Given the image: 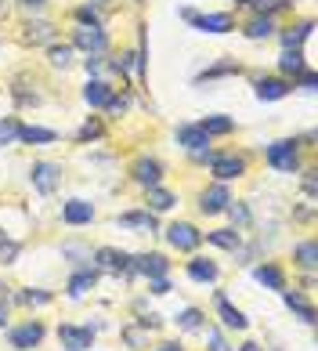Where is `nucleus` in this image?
I'll return each instance as SVG.
<instances>
[{"mask_svg":"<svg viewBox=\"0 0 318 351\" xmlns=\"http://www.w3.org/2000/svg\"><path fill=\"white\" fill-rule=\"evenodd\" d=\"M264 163L278 174H297L300 171V141L297 138H278L264 149Z\"/></svg>","mask_w":318,"mask_h":351,"instance_id":"obj_2","label":"nucleus"},{"mask_svg":"<svg viewBox=\"0 0 318 351\" xmlns=\"http://www.w3.org/2000/svg\"><path fill=\"white\" fill-rule=\"evenodd\" d=\"M293 84H300L304 90H308V95H315V90H318V76H315V69L308 66V69H300V73H297V80H293Z\"/></svg>","mask_w":318,"mask_h":351,"instance_id":"obj_47","label":"nucleus"},{"mask_svg":"<svg viewBox=\"0 0 318 351\" xmlns=\"http://www.w3.org/2000/svg\"><path fill=\"white\" fill-rule=\"evenodd\" d=\"M243 33L249 36V40H271L275 36V19L271 15H254L243 25Z\"/></svg>","mask_w":318,"mask_h":351,"instance_id":"obj_32","label":"nucleus"},{"mask_svg":"<svg viewBox=\"0 0 318 351\" xmlns=\"http://www.w3.org/2000/svg\"><path fill=\"white\" fill-rule=\"evenodd\" d=\"M112 95H116V87L109 80H101V76H90V80L84 84V101H87L90 109H105Z\"/></svg>","mask_w":318,"mask_h":351,"instance_id":"obj_23","label":"nucleus"},{"mask_svg":"<svg viewBox=\"0 0 318 351\" xmlns=\"http://www.w3.org/2000/svg\"><path fill=\"white\" fill-rule=\"evenodd\" d=\"M156 351H184L181 341H163V344H156Z\"/></svg>","mask_w":318,"mask_h":351,"instance_id":"obj_53","label":"nucleus"},{"mask_svg":"<svg viewBox=\"0 0 318 351\" xmlns=\"http://www.w3.org/2000/svg\"><path fill=\"white\" fill-rule=\"evenodd\" d=\"M315 174H318L315 167H304V174H300V189H304V196H308V203H315V196H318V178Z\"/></svg>","mask_w":318,"mask_h":351,"instance_id":"obj_44","label":"nucleus"},{"mask_svg":"<svg viewBox=\"0 0 318 351\" xmlns=\"http://www.w3.org/2000/svg\"><path fill=\"white\" fill-rule=\"evenodd\" d=\"M174 322H178L181 333H203L206 311H203V308H184V311H178V315H174Z\"/></svg>","mask_w":318,"mask_h":351,"instance_id":"obj_31","label":"nucleus"},{"mask_svg":"<svg viewBox=\"0 0 318 351\" xmlns=\"http://www.w3.org/2000/svg\"><path fill=\"white\" fill-rule=\"evenodd\" d=\"M76 22L80 25H101V15L95 4H84V8H76Z\"/></svg>","mask_w":318,"mask_h":351,"instance_id":"obj_45","label":"nucleus"},{"mask_svg":"<svg viewBox=\"0 0 318 351\" xmlns=\"http://www.w3.org/2000/svg\"><path fill=\"white\" fill-rule=\"evenodd\" d=\"M98 279H101V271H98L95 265H90V268H73L69 282H65V293H69L73 301H80V297H87L90 290H95Z\"/></svg>","mask_w":318,"mask_h":351,"instance_id":"obj_17","label":"nucleus"},{"mask_svg":"<svg viewBox=\"0 0 318 351\" xmlns=\"http://www.w3.org/2000/svg\"><path fill=\"white\" fill-rule=\"evenodd\" d=\"M238 351H264V344H257V341H246V344L238 348Z\"/></svg>","mask_w":318,"mask_h":351,"instance_id":"obj_56","label":"nucleus"},{"mask_svg":"<svg viewBox=\"0 0 318 351\" xmlns=\"http://www.w3.org/2000/svg\"><path fill=\"white\" fill-rule=\"evenodd\" d=\"M203 333H206V351H235L221 326H203Z\"/></svg>","mask_w":318,"mask_h":351,"instance_id":"obj_42","label":"nucleus"},{"mask_svg":"<svg viewBox=\"0 0 318 351\" xmlns=\"http://www.w3.org/2000/svg\"><path fill=\"white\" fill-rule=\"evenodd\" d=\"M163 236H167V246L178 254H195L199 246H203V232H199L192 221H174V225L163 228Z\"/></svg>","mask_w":318,"mask_h":351,"instance_id":"obj_4","label":"nucleus"},{"mask_svg":"<svg viewBox=\"0 0 318 351\" xmlns=\"http://www.w3.org/2000/svg\"><path fill=\"white\" fill-rule=\"evenodd\" d=\"M311 217H315V203H308V206H293V221H304V225H308Z\"/></svg>","mask_w":318,"mask_h":351,"instance_id":"obj_51","label":"nucleus"},{"mask_svg":"<svg viewBox=\"0 0 318 351\" xmlns=\"http://www.w3.org/2000/svg\"><path fill=\"white\" fill-rule=\"evenodd\" d=\"M73 47L84 51V55H105V51H109V36H105L101 25H76Z\"/></svg>","mask_w":318,"mask_h":351,"instance_id":"obj_8","label":"nucleus"},{"mask_svg":"<svg viewBox=\"0 0 318 351\" xmlns=\"http://www.w3.org/2000/svg\"><path fill=\"white\" fill-rule=\"evenodd\" d=\"M19 4H22L25 11H40V8H44V4H47V0H19Z\"/></svg>","mask_w":318,"mask_h":351,"instance_id":"obj_54","label":"nucleus"},{"mask_svg":"<svg viewBox=\"0 0 318 351\" xmlns=\"http://www.w3.org/2000/svg\"><path fill=\"white\" fill-rule=\"evenodd\" d=\"M174 141L184 149V152H195V149H210V134L203 131L199 123H178L174 131Z\"/></svg>","mask_w":318,"mask_h":351,"instance_id":"obj_21","label":"nucleus"},{"mask_svg":"<svg viewBox=\"0 0 318 351\" xmlns=\"http://www.w3.org/2000/svg\"><path fill=\"white\" fill-rule=\"evenodd\" d=\"M203 243H210V246H217V250H228V254H235L238 246H243V232L238 228H214V232H203Z\"/></svg>","mask_w":318,"mask_h":351,"instance_id":"obj_26","label":"nucleus"},{"mask_svg":"<svg viewBox=\"0 0 318 351\" xmlns=\"http://www.w3.org/2000/svg\"><path fill=\"white\" fill-rule=\"evenodd\" d=\"M249 171V160L243 152H214V160H210V174H214V181H238V178H246Z\"/></svg>","mask_w":318,"mask_h":351,"instance_id":"obj_5","label":"nucleus"},{"mask_svg":"<svg viewBox=\"0 0 318 351\" xmlns=\"http://www.w3.org/2000/svg\"><path fill=\"white\" fill-rule=\"evenodd\" d=\"M8 293H11V290L4 286V279H0V301H8Z\"/></svg>","mask_w":318,"mask_h":351,"instance_id":"obj_57","label":"nucleus"},{"mask_svg":"<svg viewBox=\"0 0 318 351\" xmlns=\"http://www.w3.org/2000/svg\"><path fill=\"white\" fill-rule=\"evenodd\" d=\"M19 254H22V243H19V239H8L4 232H0V268L15 265Z\"/></svg>","mask_w":318,"mask_h":351,"instance_id":"obj_40","label":"nucleus"},{"mask_svg":"<svg viewBox=\"0 0 318 351\" xmlns=\"http://www.w3.org/2000/svg\"><path fill=\"white\" fill-rule=\"evenodd\" d=\"M199 127H203L210 138H228V134H235V120H232V116H224V112L203 116V120H199Z\"/></svg>","mask_w":318,"mask_h":351,"instance_id":"obj_29","label":"nucleus"},{"mask_svg":"<svg viewBox=\"0 0 318 351\" xmlns=\"http://www.w3.org/2000/svg\"><path fill=\"white\" fill-rule=\"evenodd\" d=\"M289 90H293V84H289L286 76H260V80L254 84V95L260 101H282Z\"/></svg>","mask_w":318,"mask_h":351,"instance_id":"obj_19","label":"nucleus"},{"mask_svg":"<svg viewBox=\"0 0 318 351\" xmlns=\"http://www.w3.org/2000/svg\"><path fill=\"white\" fill-rule=\"evenodd\" d=\"M90 265H95L98 271H105V276H123L127 282L138 276L134 271V254H127V250H116V246H98L95 257H90Z\"/></svg>","mask_w":318,"mask_h":351,"instance_id":"obj_1","label":"nucleus"},{"mask_svg":"<svg viewBox=\"0 0 318 351\" xmlns=\"http://www.w3.org/2000/svg\"><path fill=\"white\" fill-rule=\"evenodd\" d=\"M293 268L297 271H315L318 268V261H315V239L293 243Z\"/></svg>","mask_w":318,"mask_h":351,"instance_id":"obj_34","label":"nucleus"},{"mask_svg":"<svg viewBox=\"0 0 318 351\" xmlns=\"http://www.w3.org/2000/svg\"><path fill=\"white\" fill-rule=\"evenodd\" d=\"M47 337V326L40 319H25V322H15V326H8V348L11 351H33L44 344Z\"/></svg>","mask_w":318,"mask_h":351,"instance_id":"obj_3","label":"nucleus"},{"mask_svg":"<svg viewBox=\"0 0 318 351\" xmlns=\"http://www.w3.org/2000/svg\"><path fill=\"white\" fill-rule=\"evenodd\" d=\"M105 138V123L98 120V116H90V120H84V127L76 131V145H90V141Z\"/></svg>","mask_w":318,"mask_h":351,"instance_id":"obj_39","label":"nucleus"},{"mask_svg":"<svg viewBox=\"0 0 318 351\" xmlns=\"http://www.w3.org/2000/svg\"><path fill=\"white\" fill-rule=\"evenodd\" d=\"M178 206V192L174 189H167V185H152V189H145V210H152V214H167V210H174Z\"/></svg>","mask_w":318,"mask_h":351,"instance_id":"obj_22","label":"nucleus"},{"mask_svg":"<svg viewBox=\"0 0 318 351\" xmlns=\"http://www.w3.org/2000/svg\"><path fill=\"white\" fill-rule=\"evenodd\" d=\"M90 4H95V8H105V4H109V0H90Z\"/></svg>","mask_w":318,"mask_h":351,"instance_id":"obj_59","label":"nucleus"},{"mask_svg":"<svg viewBox=\"0 0 318 351\" xmlns=\"http://www.w3.org/2000/svg\"><path fill=\"white\" fill-rule=\"evenodd\" d=\"M214 308H217V319H221V326H224V330H235V333H246V330H249L246 311H243V308H235V304L228 301V293H224V290H214Z\"/></svg>","mask_w":318,"mask_h":351,"instance_id":"obj_9","label":"nucleus"},{"mask_svg":"<svg viewBox=\"0 0 318 351\" xmlns=\"http://www.w3.org/2000/svg\"><path fill=\"white\" fill-rule=\"evenodd\" d=\"M289 4H293V0H249L246 8H254V15H271L275 19V11H282Z\"/></svg>","mask_w":318,"mask_h":351,"instance_id":"obj_43","label":"nucleus"},{"mask_svg":"<svg viewBox=\"0 0 318 351\" xmlns=\"http://www.w3.org/2000/svg\"><path fill=\"white\" fill-rule=\"evenodd\" d=\"M311 33H315V22H300V25H293V29L278 33V40H282V47H304Z\"/></svg>","mask_w":318,"mask_h":351,"instance_id":"obj_35","label":"nucleus"},{"mask_svg":"<svg viewBox=\"0 0 318 351\" xmlns=\"http://www.w3.org/2000/svg\"><path fill=\"white\" fill-rule=\"evenodd\" d=\"M141 330H149V333H156L159 326H163V315H159V311H141V315L134 319Z\"/></svg>","mask_w":318,"mask_h":351,"instance_id":"obj_46","label":"nucleus"},{"mask_svg":"<svg viewBox=\"0 0 318 351\" xmlns=\"http://www.w3.org/2000/svg\"><path fill=\"white\" fill-rule=\"evenodd\" d=\"M297 141H300V145H308V149H311V145H315V131H304Z\"/></svg>","mask_w":318,"mask_h":351,"instance_id":"obj_55","label":"nucleus"},{"mask_svg":"<svg viewBox=\"0 0 318 351\" xmlns=\"http://www.w3.org/2000/svg\"><path fill=\"white\" fill-rule=\"evenodd\" d=\"M224 214L232 217V228H238V232H246L249 225H254V210H249V203H243V199H232Z\"/></svg>","mask_w":318,"mask_h":351,"instance_id":"obj_36","label":"nucleus"},{"mask_svg":"<svg viewBox=\"0 0 318 351\" xmlns=\"http://www.w3.org/2000/svg\"><path fill=\"white\" fill-rule=\"evenodd\" d=\"M282 301H286V308H289V311H293V315L304 322V326H315V322H318L315 304H311L300 290H289V286H286V290H282Z\"/></svg>","mask_w":318,"mask_h":351,"instance_id":"obj_20","label":"nucleus"},{"mask_svg":"<svg viewBox=\"0 0 318 351\" xmlns=\"http://www.w3.org/2000/svg\"><path fill=\"white\" fill-rule=\"evenodd\" d=\"M84 69H87V76H98L105 69V55H87L84 58Z\"/></svg>","mask_w":318,"mask_h":351,"instance_id":"obj_49","label":"nucleus"},{"mask_svg":"<svg viewBox=\"0 0 318 351\" xmlns=\"http://www.w3.org/2000/svg\"><path fill=\"white\" fill-rule=\"evenodd\" d=\"M134 271L145 279H159V276H170V261L159 250H145V254H134Z\"/></svg>","mask_w":318,"mask_h":351,"instance_id":"obj_16","label":"nucleus"},{"mask_svg":"<svg viewBox=\"0 0 318 351\" xmlns=\"http://www.w3.org/2000/svg\"><path fill=\"white\" fill-rule=\"evenodd\" d=\"M300 69H308V55H304V47H282V55H278V73L293 84Z\"/></svg>","mask_w":318,"mask_h":351,"instance_id":"obj_25","label":"nucleus"},{"mask_svg":"<svg viewBox=\"0 0 318 351\" xmlns=\"http://www.w3.org/2000/svg\"><path fill=\"white\" fill-rule=\"evenodd\" d=\"M254 279L264 286V290H271V293H282L286 286H289L282 265H275V261H260V265H254Z\"/></svg>","mask_w":318,"mask_h":351,"instance_id":"obj_18","label":"nucleus"},{"mask_svg":"<svg viewBox=\"0 0 318 351\" xmlns=\"http://www.w3.org/2000/svg\"><path fill=\"white\" fill-rule=\"evenodd\" d=\"M184 276H188L192 282H199V286H206V282H217L221 279V265L214 261V257L192 254L188 261H184Z\"/></svg>","mask_w":318,"mask_h":351,"instance_id":"obj_13","label":"nucleus"},{"mask_svg":"<svg viewBox=\"0 0 318 351\" xmlns=\"http://www.w3.org/2000/svg\"><path fill=\"white\" fill-rule=\"evenodd\" d=\"M116 228L134 232V236H156V232H159V217L152 210H145V206H138V210H123V214H119Z\"/></svg>","mask_w":318,"mask_h":351,"instance_id":"obj_7","label":"nucleus"},{"mask_svg":"<svg viewBox=\"0 0 318 351\" xmlns=\"http://www.w3.org/2000/svg\"><path fill=\"white\" fill-rule=\"evenodd\" d=\"M98 217V210H95V203L90 199H69V203H62V225H69V228H84V225H90V221Z\"/></svg>","mask_w":318,"mask_h":351,"instance_id":"obj_14","label":"nucleus"},{"mask_svg":"<svg viewBox=\"0 0 318 351\" xmlns=\"http://www.w3.org/2000/svg\"><path fill=\"white\" fill-rule=\"evenodd\" d=\"M119 337H123V344H127L130 351H145V348H149V330H141L138 322L123 326V330H119Z\"/></svg>","mask_w":318,"mask_h":351,"instance_id":"obj_38","label":"nucleus"},{"mask_svg":"<svg viewBox=\"0 0 318 351\" xmlns=\"http://www.w3.org/2000/svg\"><path fill=\"white\" fill-rule=\"evenodd\" d=\"M149 293H156V297H163V293H170V276H159V279H149Z\"/></svg>","mask_w":318,"mask_h":351,"instance_id":"obj_50","label":"nucleus"},{"mask_svg":"<svg viewBox=\"0 0 318 351\" xmlns=\"http://www.w3.org/2000/svg\"><path fill=\"white\" fill-rule=\"evenodd\" d=\"M29 185L40 192V196H55L58 185H62V167L51 163V160H36L29 167Z\"/></svg>","mask_w":318,"mask_h":351,"instance_id":"obj_6","label":"nucleus"},{"mask_svg":"<svg viewBox=\"0 0 318 351\" xmlns=\"http://www.w3.org/2000/svg\"><path fill=\"white\" fill-rule=\"evenodd\" d=\"M58 341L65 351H87L95 344V326H76V322H58Z\"/></svg>","mask_w":318,"mask_h":351,"instance_id":"obj_12","label":"nucleus"},{"mask_svg":"<svg viewBox=\"0 0 318 351\" xmlns=\"http://www.w3.org/2000/svg\"><path fill=\"white\" fill-rule=\"evenodd\" d=\"M238 73H243V66H238L235 58H221L217 66H210L206 73H199L195 84H214V80H221V76H238Z\"/></svg>","mask_w":318,"mask_h":351,"instance_id":"obj_33","label":"nucleus"},{"mask_svg":"<svg viewBox=\"0 0 318 351\" xmlns=\"http://www.w3.org/2000/svg\"><path fill=\"white\" fill-rule=\"evenodd\" d=\"M228 203H232V189L224 185V181H214L210 189L199 192V214H206V217H217L228 210Z\"/></svg>","mask_w":318,"mask_h":351,"instance_id":"obj_10","label":"nucleus"},{"mask_svg":"<svg viewBox=\"0 0 318 351\" xmlns=\"http://www.w3.org/2000/svg\"><path fill=\"white\" fill-rule=\"evenodd\" d=\"M22 36H25V44H55V36H58V29H55V22H47V19H29L22 25Z\"/></svg>","mask_w":318,"mask_h":351,"instance_id":"obj_24","label":"nucleus"},{"mask_svg":"<svg viewBox=\"0 0 318 351\" xmlns=\"http://www.w3.org/2000/svg\"><path fill=\"white\" fill-rule=\"evenodd\" d=\"M163 174L167 167L156 160V156H138L134 163H130V178L138 181L141 189H152V185H163Z\"/></svg>","mask_w":318,"mask_h":351,"instance_id":"obj_11","label":"nucleus"},{"mask_svg":"<svg viewBox=\"0 0 318 351\" xmlns=\"http://www.w3.org/2000/svg\"><path fill=\"white\" fill-rule=\"evenodd\" d=\"M62 257L69 261L73 268H90V257H95V250L84 243H76V239H65L62 243Z\"/></svg>","mask_w":318,"mask_h":351,"instance_id":"obj_30","label":"nucleus"},{"mask_svg":"<svg viewBox=\"0 0 318 351\" xmlns=\"http://www.w3.org/2000/svg\"><path fill=\"white\" fill-rule=\"evenodd\" d=\"M127 109H130V95H112L109 106H105V112H109V116H123Z\"/></svg>","mask_w":318,"mask_h":351,"instance_id":"obj_48","label":"nucleus"},{"mask_svg":"<svg viewBox=\"0 0 318 351\" xmlns=\"http://www.w3.org/2000/svg\"><path fill=\"white\" fill-rule=\"evenodd\" d=\"M188 25L192 29H199V33H214V36H221V33H232L235 29V19L228 15V11H210V15H195L188 19Z\"/></svg>","mask_w":318,"mask_h":351,"instance_id":"obj_15","label":"nucleus"},{"mask_svg":"<svg viewBox=\"0 0 318 351\" xmlns=\"http://www.w3.org/2000/svg\"><path fill=\"white\" fill-rule=\"evenodd\" d=\"M73 55H76L73 44H47V62L55 69H69L73 66Z\"/></svg>","mask_w":318,"mask_h":351,"instance_id":"obj_37","label":"nucleus"},{"mask_svg":"<svg viewBox=\"0 0 318 351\" xmlns=\"http://www.w3.org/2000/svg\"><path fill=\"white\" fill-rule=\"evenodd\" d=\"M235 4H249V0H235Z\"/></svg>","mask_w":318,"mask_h":351,"instance_id":"obj_60","label":"nucleus"},{"mask_svg":"<svg viewBox=\"0 0 318 351\" xmlns=\"http://www.w3.org/2000/svg\"><path fill=\"white\" fill-rule=\"evenodd\" d=\"M11 326V311H8V301H0V330Z\"/></svg>","mask_w":318,"mask_h":351,"instance_id":"obj_52","label":"nucleus"},{"mask_svg":"<svg viewBox=\"0 0 318 351\" xmlns=\"http://www.w3.org/2000/svg\"><path fill=\"white\" fill-rule=\"evenodd\" d=\"M8 301L11 304H25V308H44V304L55 301V293L40 290V286H25V290H19V293H8Z\"/></svg>","mask_w":318,"mask_h":351,"instance_id":"obj_28","label":"nucleus"},{"mask_svg":"<svg viewBox=\"0 0 318 351\" xmlns=\"http://www.w3.org/2000/svg\"><path fill=\"white\" fill-rule=\"evenodd\" d=\"M19 141H22V145H55L58 131H51V127H36V123H22L19 127Z\"/></svg>","mask_w":318,"mask_h":351,"instance_id":"obj_27","label":"nucleus"},{"mask_svg":"<svg viewBox=\"0 0 318 351\" xmlns=\"http://www.w3.org/2000/svg\"><path fill=\"white\" fill-rule=\"evenodd\" d=\"M8 19V0H0V22Z\"/></svg>","mask_w":318,"mask_h":351,"instance_id":"obj_58","label":"nucleus"},{"mask_svg":"<svg viewBox=\"0 0 318 351\" xmlns=\"http://www.w3.org/2000/svg\"><path fill=\"white\" fill-rule=\"evenodd\" d=\"M19 127H22L19 116H4V120H0V149L15 145V141H19Z\"/></svg>","mask_w":318,"mask_h":351,"instance_id":"obj_41","label":"nucleus"}]
</instances>
